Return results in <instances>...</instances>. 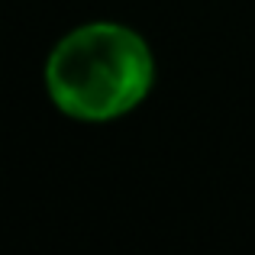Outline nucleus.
<instances>
[{
    "instance_id": "1",
    "label": "nucleus",
    "mask_w": 255,
    "mask_h": 255,
    "mask_svg": "<svg viewBox=\"0 0 255 255\" xmlns=\"http://www.w3.org/2000/svg\"><path fill=\"white\" fill-rule=\"evenodd\" d=\"M42 78L49 100L65 117L107 123L149 97L155 62L136 29L123 23H84L55 42Z\"/></svg>"
}]
</instances>
